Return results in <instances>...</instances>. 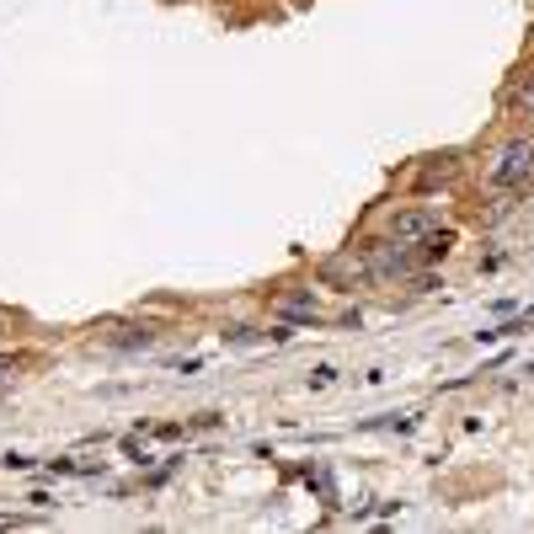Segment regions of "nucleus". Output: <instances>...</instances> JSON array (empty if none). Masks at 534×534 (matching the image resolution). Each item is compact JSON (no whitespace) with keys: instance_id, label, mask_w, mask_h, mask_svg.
<instances>
[{"instance_id":"nucleus-1","label":"nucleus","mask_w":534,"mask_h":534,"mask_svg":"<svg viewBox=\"0 0 534 534\" xmlns=\"http://www.w3.org/2000/svg\"><path fill=\"white\" fill-rule=\"evenodd\" d=\"M492 187H508V193H524V187H534V139H508V145L497 150L492 161Z\"/></svg>"},{"instance_id":"nucleus-2","label":"nucleus","mask_w":534,"mask_h":534,"mask_svg":"<svg viewBox=\"0 0 534 534\" xmlns=\"http://www.w3.org/2000/svg\"><path fill=\"white\" fill-rule=\"evenodd\" d=\"M364 262H369V278H380V284H401V278L417 273V257L406 241H374L364 246Z\"/></svg>"},{"instance_id":"nucleus-3","label":"nucleus","mask_w":534,"mask_h":534,"mask_svg":"<svg viewBox=\"0 0 534 534\" xmlns=\"http://www.w3.org/2000/svg\"><path fill=\"white\" fill-rule=\"evenodd\" d=\"M438 230V209H401L390 214V241H428V235Z\"/></svg>"},{"instance_id":"nucleus-4","label":"nucleus","mask_w":534,"mask_h":534,"mask_svg":"<svg viewBox=\"0 0 534 534\" xmlns=\"http://www.w3.org/2000/svg\"><path fill=\"white\" fill-rule=\"evenodd\" d=\"M364 278H369V262L353 257V251H342V257H326V262H321V284L353 289V284H364Z\"/></svg>"},{"instance_id":"nucleus-5","label":"nucleus","mask_w":534,"mask_h":534,"mask_svg":"<svg viewBox=\"0 0 534 534\" xmlns=\"http://www.w3.org/2000/svg\"><path fill=\"white\" fill-rule=\"evenodd\" d=\"M454 177H460V161H454V155H438V161H428L417 171V187L428 193V187H449Z\"/></svg>"},{"instance_id":"nucleus-6","label":"nucleus","mask_w":534,"mask_h":534,"mask_svg":"<svg viewBox=\"0 0 534 534\" xmlns=\"http://www.w3.org/2000/svg\"><path fill=\"white\" fill-rule=\"evenodd\" d=\"M454 251V230H433L428 246H422V257H449Z\"/></svg>"},{"instance_id":"nucleus-7","label":"nucleus","mask_w":534,"mask_h":534,"mask_svg":"<svg viewBox=\"0 0 534 534\" xmlns=\"http://www.w3.org/2000/svg\"><path fill=\"white\" fill-rule=\"evenodd\" d=\"M11 369H17V364H11V358H0V374H11Z\"/></svg>"}]
</instances>
